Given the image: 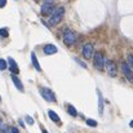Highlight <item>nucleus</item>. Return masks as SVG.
Returning <instances> with one entry per match:
<instances>
[{
	"mask_svg": "<svg viewBox=\"0 0 133 133\" xmlns=\"http://www.w3.org/2000/svg\"><path fill=\"white\" fill-rule=\"evenodd\" d=\"M48 116H49V118H50V119H52L54 123H57V124L59 123V116H58V115H57V114H56L53 110H49V111H48Z\"/></svg>",
	"mask_w": 133,
	"mask_h": 133,
	"instance_id": "nucleus-13",
	"label": "nucleus"
},
{
	"mask_svg": "<svg viewBox=\"0 0 133 133\" xmlns=\"http://www.w3.org/2000/svg\"><path fill=\"white\" fill-rule=\"evenodd\" d=\"M63 42L66 45H72L75 43V34L72 30H69L66 29L65 32H63Z\"/></svg>",
	"mask_w": 133,
	"mask_h": 133,
	"instance_id": "nucleus-3",
	"label": "nucleus"
},
{
	"mask_svg": "<svg viewBox=\"0 0 133 133\" xmlns=\"http://www.w3.org/2000/svg\"><path fill=\"white\" fill-rule=\"evenodd\" d=\"M106 71L110 76H115L116 75V65L112 61H107L106 62Z\"/></svg>",
	"mask_w": 133,
	"mask_h": 133,
	"instance_id": "nucleus-6",
	"label": "nucleus"
},
{
	"mask_svg": "<svg viewBox=\"0 0 133 133\" xmlns=\"http://www.w3.org/2000/svg\"><path fill=\"white\" fill-rule=\"evenodd\" d=\"M12 133H19V132H18V129H17V128H14V127H13V128H12Z\"/></svg>",
	"mask_w": 133,
	"mask_h": 133,
	"instance_id": "nucleus-23",
	"label": "nucleus"
},
{
	"mask_svg": "<svg viewBox=\"0 0 133 133\" xmlns=\"http://www.w3.org/2000/svg\"><path fill=\"white\" fill-rule=\"evenodd\" d=\"M43 133H48V132H46V131H45V129H43Z\"/></svg>",
	"mask_w": 133,
	"mask_h": 133,
	"instance_id": "nucleus-26",
	"label": "nucleus"
},
{
	"mask_svg": "<svg viewBox=\"0 0 133 133\" xmlns=\"http://www.w3.org/2000/svg\"><path fill=\"white\" fill-rule=\"evenodd\" d=\"M67 110H69V114H70V115H72V116H76V115H78V112H76V110H75L74 106H69Z\"/></svg>",
	"mask_w": 133,
	"mask_h": 133,
	"instance_id": "nucleus-15",
	"label": "nucleus"
},
{
	"mask_svg": "<svg viewBox=\"0 0 133 133\" xmlns=\"http://www.w3.org/2000/svg\"><path fill=\"white\" fill-rule=\"evenodd\" d=\"M129 125H131V127H132V128H133V120H132V122H131V123H129Z\"/></svg>",
	"mask_w": 133,
	"mask_h": 133,
	"instance_id": "nucleus-25",
	"label": "nucleus"
},
{
	"mask_svg": "<svg viewBox=\"0 0 133 133\" xmlns=\"http://www.w3.org/2000/svg\"><path fill=\"white\" fill-rule=\"evenodd\" d=\"M5 4H6V0H0V8L5 6Z\"/></svg>",
	"mask_w": 133,
	"mask_h": 133,
	"instance_id": "nucleus-22",
	"label": "nucleus"
},
{
	"mask_svg": "<svg viewBox=\"0 0 133 133\" xmlns=\"http://www.w3.org/2000/svg\"><path fill=\"white\" fill-rule=\"evenodd\" d=\"M128 65L133 69V54H128Z\"/></svg>",
	"mask_w": 133,
	"mask_h": 133,
	"instance_id": "nucleus-20",
	"label": "nucleus"
},
{
	"mask_svg": "<svg viewBox=\"0 0 133 133\" xmlns=\"http://www.w3.org/2000/svg\"><path fill=\"white\" fill-rule=\"evenodd\" d=\"M26 122H27L29 124H31V125L34 124V119H32L31 116H26Z\"/></svg>",
	"mask_w": 133,
	"mask_h": 133,
	"instance_id": "nucleus-21",
	"label": "nucleus"
},
{
	"mask_svg": "<svg viewBox=\"0 0 133 133\" xmlns=\"http://www.w3.org/2000/svg\"><path fill=\"white\" fill-rule=\"evenodd\" d=\"M0 101H1V97H0Z\"/></svg>",
	"mask_w": 133,
	"mask_h": 133,
	"instance_id": "nucleus-28",
	"label": "nucleus"
},
{
	"mask_svg": "<svg viewBox=\"0 0 133 133\" xmlns=\"http://www.w3.org/2000/svg\"><path fill=\"white\" fill-rule=\"evenodd\" d=\"M6 69V62H5V59H1L0 58V70L3 71V70H5Z\"/></svg>",
	"mask_w": 133,
	"mask_h": 133,
	"instance_id": "nucleus-17",
	"label": "nucleus"
},
{
	"mask_svg": "<svg viewBox=\"0 0 133 133\" xmlns=\"http://www.w3.org/2000/svg\"><path fill=\"white\" fill-rule=\"evenodd\" d=\"M31 61H32V65H34V67L36 69V71H42V67H40V65H39V62H38V58H36V54L32 52L31 53Z\"/></svg>",
	"mask_w": 133,
	"mask_h": 133,
	"instance_id": "nucleus-12",
	"label": "nucleus"
},
{
	"mask_svg": "<svg viewBox=\"0 0 133 133\" xmlns=\"http://www.w3.org/2000/svg\"><path fill=\"white\" fill-rule=\"evenodd\" d=\"M0 36L6 38V36H8V30H6V29H0Z\"/></svg>",
	"mask_w": 133,
	"mask_h": 133,
	"instance_id": "nucleus-19",
	"label": "nucleus"
},
{
	"mask_svg": "<svg viewBox=\"0 0 133 133\" xmlns=\"http://www.w3.org/2000/svg\"><path fill=\"white\" fill-rule=\"evenodd\" d=\"M0 133H12V129H9L6 125H3L0 128Z\"/></svg>",
	"mask_w": 133,
	"mask_h": 133,
	"instance_id": "nucleus-16",
	"label": "nucleus"
},
{
	"mask_svg": "<svg viewBox=\"0 0 133 133\" xmlns=\"http://www.w3.org/2000/svg\"><path fill=\"white\" fill-rule=\"evenodd\" d=\"M122 71H123V74L125 75V78L131 82V83H133V70L132 67L128 65V63H122Z\"/></svg>",
	"mask_w": 133,
	"mask_h": 133,
	"instance_id": "nucleus-4",
	"label": "nucleus"
},
{
	"mask_svg": "<svg viewBox=\"0 0 133 133\" xmlns=\"http://www.w3.org/2000/svg\"><path fill=\"white\" fill-rule=\"evenodd\" d=\"M12 82L14 83V85L17 87L18 90H21V92H23V85H22V83H21V80L16 76V75H12Z\"/></svg>",
	"mask_w": 133,
	"mask_h": 133,
	"instance_id": "nucleus-11",
	"label": "nucleus"
},
{
	"mask_svg": "<svg viewBox=\"0 0 133 133\" xmlns=\"http://www.w3.org/2000/svg\"><path fill=\"white\" fill-rule=\"evenodd\" d=\"M53 0H45V3H52Z\"/></svg>",
	"mask_w": 133,
	"mask_h": 133,
	"instance_id": "nucleus-24",
	"label": "nucleus"
},
{
	"mask_svg": "<svg viewBox=\"0 0 133 133\" xmlns=\"http://www.w3.org/2000/svg\"><path fill=\"white\" fill-rule=\"evenodd\" d=\"M44 53L45 54H54V53H57V46L52 44H46L44 46Z\"/></svg>",
	"mask_w": 133,
	"mask_h": 133,
	"instance_id": "nucleus-10",
	"label": "nucleus"
},
{
	"mask_svg": "<svg viewBox=\"0 0 133 133\" xmlns=\"http://www.w3.org/2000/svg\"><path fill=\"white\" fill-rule=\"evenodd\" d=\"M63 14H65V8L63 6H57L56 9H53V12L50 14V18H49V25H52V26L58 25L59 21L62 19Z\"/></svg>",
	"mask_w": 133,
	"mask_h": 133,
	"instance_id": "nucleus-1",
	"label": "nucleus"
},
{
	"mask_svg": "<svg viewBox=\"0 0 133 133\" xmlns=\"http://www.w3.org/2000/svg\"><path fill=\"white\" fill-rule=\"evenodd\" d=\"M93 63H94V66H96L99 71L103 70V66H105V57H103V54H102L101 52H96V53H94Z\"/></svg>",
	"mask_w": 133,
	"mask_h": 133,
	"instance_id": "nucleus-2",
	"label": "nucleus"
},
{
	"mask_svg": "<svg viewBox=\"0 0 133 133\" xmlns=\"http://www.w3.org/2000/svg\"><path fill=\"white\" fill-rule=\"evenodd\" d=\"M87 124L90 125V127H96V125H97V122L93 120V119H88V120H87Z\"/></svg>",
	"mask_w": 133,
	"mask_h": 133,
	"instance_id": "nucleus-18",
	"label": "nucleus"
},
{
	"mask_svg": "<svg viewBox=\"0 0 133 133\" xmlns=\"http://www.w3.org/2000/svg\"><path fill=\"white\" fill-rule=\"evenodd\" d=\"M40 12H42L43 16L52 14V12H53V5H52V3H45V4H43L42 8H40Z\"/></svg>",
	"mask_w": 133,
	"mask_h": 133,
	"instance_id": "nucleus-8",
	"label": "nucleus"
},
{
	"mask_svg": "<svg viewBox=\"0 0 133 133\" xmlns=\"http://www.w3.org/2000/svg\"><path fill=\"white\" fill-rule=\"evenodd\" d=\"M92 54H93V45L90 44V43H87V44L83 46V56L87 59H89L92 57Z\"/></svg>",
	"mask_w": 133,
	"mask_h": 133,
	"instance_id": "nucleus-7",
	"label": "nucleus"
},
{
	"mask_svg": "<svg viewBox=\"0 0 133 133\" xmlns=\"http://www.w3.org/2000/svg\"><path fill=\"white\" fill-rule=\"evenodd\" d=\"M97 94H98V106H99V115H102V112H103V98H102V96H101V92L98 90L97 92Z\"/></svg>",
	"mask_w": 133,
	"mask_h": 133,
	"instance_id": "nucleus-14",
	"label": "nucleus"
},
{
	"mask_svg": "<svg viewBox=\"0 0 133 133\" xmlns=\"http://www.w3.org/2000/svg\"><path fill=\"white\" fill-rule=\"evenodd\" d=\"M0 125H1V118H0Z\"/></svg>",
	"mask_w": 133,
	"mask_h": 133,
	"instance_id": "nucleus-27",
	"label": "nucleus"
},
{
	"mask_svg": "<svg viewBox=\"0 0 133 133\" xmlns=\"http://www.w3.org/2000/svg\"><path fill=\"white\" fill-rule=\"evenodd\" d=\"M8 62H9V69H10V71H12L13 74H18V72H19V69H18L16 61L9 57V58H8Z\"/></svg>",
	"mask_w": 133,
	"mask_h": 133,
	"instance_id": "nucleus-9",
	"label": "nucleus"
},
{
	"mask_svg": "<svg viewBox=\"0 0 133 133\" xmlns=\"http://www.w3.org/2000/svg\"><path fill=\"white\" fill-rule=\"evenodd\" d=\"M40 93H42V96L44 97L45 101H48V102H56V97H54V94H53V92H52L50 89L40 88Z\"/></svg>",
	"mask_w": 133,
	"mask_h": 133,
	"instance_id": "nucleus-5",
	"label": "nucleus"
}]
</instances>
